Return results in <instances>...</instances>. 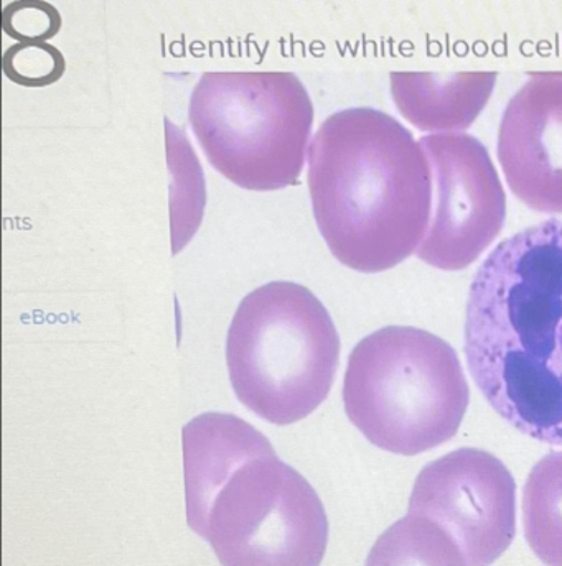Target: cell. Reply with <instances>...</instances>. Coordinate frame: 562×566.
Wrapping results in <instances>:
<instances>
[{"label":"cell","mask_w":562,"mask_h":566,"mask_svg":"<svg viewBox=\"0 0 562 566\" xmlns=\"http://www.w3.org/2000/svg\"><path fill=\"white\" fill-rule=\"evenodd\" d=\"M466 356L473 382L518 431L562 447V221L501 241L470 286Z\"/></svg>","instance_id":"6da1fadb"},{"label":"cell","mask_w":562,"mask_h":566,"mask_svg":"<svg viewBox=\"0 0 562 566\" xmlns=\"http://www.w3.org/2000/svg\"><path fill=\"white\" fill-rule=\"evenodd\" d=\"M187 524L221 565L315 566L329 518L314 488L271 441L233 413L208 412L181 430Z\"/></svg>","instance_id":"7a4b0ae2"},{"label":"cell","mask_w":562,"mask_h":566,"mask_svg":"<svg viewBox=\"0 0 562 566\" xmlns=\"http://www.w3.org/2000/svg\"><path fill=\"white\" fill-rule=\"evenodd\" d=\"M308 158L315 222L340 264L378 274L417 252L433 212V174L399 120L373 107L339 111L319 127Z\"/></svg>","instance_id":"3957f363"},{"label":"cell","mask_w":562,"mask_h":566,"mask_svg":"<svg viewBox=\"0 0 562 566\" xmlns=\"http://www.w3.org/2000/svg\"><path fill=\"white\" fill-rule=\"evenodd\" d=\"M456 349L413 326H386L348 357L343 406L360 433L389 453L414 457L456 437L469 409Z\"/></svg>","instance_id":"277c9868"},{"label":"cell","mask_w":562,"mask_h":566,"mask_svg":"<svg viewBox=\"0 0 562 566\" xmlns=\"http://www.w3.org/2000/svg\"><path fill=\"white\" fill-rule=\"evenodd\" d=\"M340 336L321 300L294 282H269L241 300L227 336L235 396L259 419L285 427L329 397Z\"/></svg>","instance_id":"5b68a950"},{"label":"cell","mask_w":562,"mask_h":566,"mask_svg":"<svg viewBox=\"0 0 562 566\" xmlns=\"http://www.w3.org/2000/svg\"><path fill=\"white\" fill-rule=\"evenodd\" d=\"M188 120L211 167L242 190L301 184L314 104L291 71H207Z\"/></svg>","instance_id":"8992f818"},{"label":"cell","mask_w":562,"mask_h":566,"mask_svg":"<svg viewBox=\"0 0 562 566\" xmlns=\"http://www.w3.org/2000/svg\"><path fill=\"white\" fill-rule=\"evenodd\" d=\"M433 174V212L417 258L440 271H464L493 244L507 197L487 147L470 134L420 137Z\"/></svg>","instance_id":"52a82bcc"},{"label":"cell","mask_w":562,"mask_h":566,"mask_svg":"<svg viewBox=\"0 0 562 566\" xmlns=\"http://www.w3.org/2000/svg\"><path fill=\"white\" fill-rule=\"evenodd\" d=\"M407 512L434 522L466 565H490L517 534V483L493 454L462 448L420 471Z\"/></svg>","instance_id":"ba28073f"},{"label":"cell","mask_w":562,"mask_h":566,"mask_svg":"<svg viewBox=\"0 0 562 566\" xmlns=\"http://www.w3.org/2000/svg\"><path fill=\"white\" fill-rule=\"evenodd\" d=\"M498 161L508 187L531 210L562 212V73H528L504 107Z\"/></svg>","instance_id":"9c48e42d"},{"label":"cell","mask_w":562,"mask_h":566,"mask_svg":"<svg viewBox=\"0 0 562 566\" xmlns=\"http://www.w3.org/2000/svg\"><path fill=\"white\" fill-rule=\"evenodd\" d=\"M493 71L416 73L393 71L392 96L399 113L423 133H462L482 114L497 83Z\"/></svg>","instance_id":"30bf717a"},{"label":"cell","mask_w":562,"mask_h":566,"mask_svg":"<svg viewBox=\"0 0 562 566\" xmlns=\"http://www.w3.org/2000/svg\"><path fill=\"white\" fill-rule=\"evenodd\" d=\"M524 535L543 564L562 566V451L531 470L523 493Z\"/></svg>","instance_id":"8fae6325"},{"label":"cell","mask_w":562,"mask_h":566,"mask_svg":"<svg viewBox=\"0 0 562 566\" xmlns=\"http://www.w3.org/2000/svg\"><path fill=\"white\" fill-rule=\"evenodd\" d=\"M368 565H466L462 554L434 522L407 512L378 542Z\"/></svg>","instance_id":"7c38bea8"},{"label":"cell","mask_w":562,"mask_h":566,"mask_svg":"<svg viewBox=\"0 0 562 566\" xmlns=\"http://www.w3.org/2000/svg\"><path fill=\"white\" fill-rule=\"evenodd\" d=\"M66 62L55 46L46 43H20L7 50L3 71L13 83L43 87L56 83L65 73Z\"/></svg>","instance_id":"4fadbf2b"},{"label":"cell","mask_w":562,"mask_h":566,"mask_svg":"<svg viewBox=\"0 0 562 566\" xmlns=\"http://www.w3.org/2000/svg\"><path fill=\"white\" fill-rule=\"evenodd\" d=\"M60 27L59 10L46 2L22 0L3 9V30L23 43H43L55 36Z\"/></svg>","instance_id":"5bb4252c"}]
</instances>
